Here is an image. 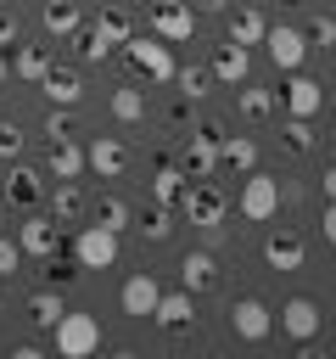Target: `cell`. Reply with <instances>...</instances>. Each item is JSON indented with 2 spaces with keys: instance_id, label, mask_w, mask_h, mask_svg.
<instances>
[{
  "instance_id": "6da1fadb",
  "label": "cell",
  "mask_w": 336,
  "mask_h": 359,
  "mask_svg": "<svg viewBox=\"0 0 336 359\" xmlns=\"http://www.w3.org/2000/svg\"><path fill=\"white\" fill-rule=\"evenodd\" d=\"M174 208H179L190 224H202V230H218L224 213H230V202H224V191H218L213 180H185V191H179Z\"/></svg>"
},
{
  "instance_id": "7a4b0ae2",
  "label": "cell",
  "mask_w": 336,
  "mask_h": 359,
  "mask_svg": "<svg viewBox=\"0 0 336 359\" xmlns=\"http://www.w3.org/2000/svg\"><path fill=\"white\" fill-rule=\"evenodd\" d=\"M50 331H56V353H62V359H90V353L101 348V320H95V314L62 309V320H56Z\"/></svg>"
},
{
  "instance_id": "3957f363",
  "label": "cell",
  "mask_w": 336,
  "mask_h": 359,
  "mask_svg": "<svg viewBox=\"0 0 336 359\" xmlns=\"http://www.w3.org/2000/svg\"><path fill=\"white\" fill-rule=\"evenodd\" d=\"M123 56H129V67H134V73H146L151 84H174V50H168L162 39L129 34V39H123Z\"/></svg>"
},
{
  "instance_id": "277c9868",
  "label": "cell",
  "mask_w": 336,
  "mask_h": 359,
  "mask_svg": "<svg viewBox=\"0 0 336 359\" xmlns=\"http://www.w3.org/2000/svg\"><path fill=\"white\" fill-rule=\"evenodd\" d=\"M146 22H151V34L162 45H190V34H196V11L185 0H151Z\"/></svg>"
},
{
  "instance_id": "5b68a950",
  "label": "cell",
  "mask_w": 336,
  "mask_h": 359,
  "mask_svg": "<svg viewBox=\"0 0 336 359\" xmlns=\"http://www.w3.org/2000/svg\"><path fill=\"white\" fill-rule=\"evenodd\" d=\"M241 219H252V224H269L274 213H280V180L274 174H263V168H252L246 174V185H241Z\"/></svg>"
},
{
  "instance_id": "8992f818",
  "label": "cell",
  "mask_w": 336,
  "mask_h": 359,
  "mask_svg": "<svg viewBox=\"0 0 336 359\" xmlns=\"http://www.w3.org/2000/svg\"><path fill=\"white\" fill-rule=\"evenodd\" d=\"M73 258H78V269H112L118 264V230L112 224H84L78 236H73Z\"/></svg>"
},
{
  "instance_id": "52a82bcc",
  "label": "cell",
  "mask_w": 336,
  "mask_h": 359,
  "mask_svg": "<svg viewBox=\"0 0 336 359\" xmlns=\"http://www.w3.org/2000/svg\"><path fill=\"white\" fill-rule=\"evenodd\" d=\"M17 247H22V258L56 264V252H62V224H56L50 213H28V219L17 224Z\"/></svg>"
},
{
  "instance_id": "ba28073f",
  "label": "cell",
  "mask_w": 336,
  "mask_h": 359,
  "mask_svg": "<svg viewBox=\"0 0 336 359\" xmlns=\"http://www.w3.org/2000/svg\"><path fill=\"white\" fill-rule=\"evenodd\" d=\"M218 123H202V129H190V140H185V174L190 180H213L218 174Z\"/></svg>"
},
{
  "instance_id": "9c48e42d",
  "label": "cell",
  "mask_w": 336,
  "mask_h": 359,
  "mask_svg": "<svg viewBox=\"0 0 336 359\" xmlns=\"http://www.w3.org/2000/svg\"><path fill=\"white\" fill-rule=\"evenodd\" d=\"M280 331H286L291 342H314V337L325 331L319 303H314V297H286V303H280Z\"/></svg>"
},
{
  "instance_id": "30bf717a",
  "label": "cell",
  "mask_w": 336,
  "mask_h": 359,
  "mask_svg": "<svg viewBox=\"0 0 336 359\" xmlns=\"http://www.w3.org/2000/svg\"><path fill=\"white\" fill-rule=\"evenodd\" d=\"M263 45H269V62H274L280 73H297L302 56H308V34H302V28H269Z\"/></svg>"
},
{
  "instance_id": "8fae6325",
  "label": "cell",
  "mask_w": 336,
  "mask_h": 359,
  "mask_svg": "<svg viewBox=\"0 0 336 359\" xmlns=\"http://www.w3.org/2000/svg\"><path fill=\"white\" fill-rule=\"evenodd\" d=\"M84 168H95L101 180H118V174L129 168V151H123V140H118V135H95V140L84 146Z\"/></svg>"
},
{
  "instance_id": "7c38bea8",
  "label": "cell",
  "mask_w": 336,
  "mask_h": 359,
  "mask_svg": "<svg viewBox=\"0 0 336 359\" xmlns=\"http://www.w3.org/2000/svg\"><path fill=\"white\" fill-rule=\"evenodd\" d=\"M230 331H235L241 342H263V337L274 331V314H269L258 297H241V303L230 309Z\"/></svg>"
},
{
  "instance_id": "4fadbf2b",
  "label": "cell",
  "mask_w": 336,
  "mask_h": 359,
  "mask_svg": "<svg viewBox=\"0 0 336 359\" xmlns=\"http://www.w3.org/2000/svg\"><path fill=\"white\" fill-rule=\"evenodd\" d=\"M151 320L162 325V331H185V325H196V292H162L157 297V309H151Z\"/></svg>"
},
{
  "instance_id": "5bb4252c",
  "label": "cell",
  "mask_w": 336,
  "mask_h": 359,
  "mask_svg": "<svg viewBox=\"0 0 336 359\" xmlns=\"http://www.w3.org/2000/svg\"><path fill=\"white\" fill-rule=\"evenodd\" d=\"M157 297H162V286L151 280V269H140V275H129V280H123V292H118V303H123V314H134V320H146V314L157 309Z\"/></svg>"
},
{
  "instance_id": "9a60e30c",
  "label": "cell",
  "mask_w": 336,
  "mask_h": 359,
  "mask_svg": "<svg viewBox=\"0 0 336 359\" xmlns=\"http://www.w3.org/2000/svg\"><path fill=\"white\" fill-rule=\"evenodd\" d=\"M286 118H314L319 107H325V84H314V79H302V73H291V84H286Z\"/></svg>"
},
{
  "instance_id": "2e32d148",
  "label": "cell",
  "mask_w": 336,
  "mask_h": 359,
  "mask_svg": "<svg viewBox=\"0 0 336 359\" xmlns=\"http://www.w3.org/2000/svg\"><path fill=\"white\" fill-rule=\"evenodd\" d=\"M207 73H213L218 84H246V73H252V56H246V45H235V39H230V45H218Z\"/></svg>"
},
{
  "instance_id": "e0dca14e",
  "label": "cell",
  "mask_w": 336,
  "mask_h": 359,
  "mask_svg": "<svg viewBox=\"0 0 336 359\" xmlns=\"http://www.w3.org/2000/svg\"><path fill=\"white\" fill-rule=\"evenodd\" d=\"M39 90L50 95V107H78V95H84V79H78V67H56V62H50V73L39 79Z\"/></svg>"
},
{
  "instance_id": "ac0fdd59",
  "label": "cell",
  "mask_w": 336,
  "mask_h": 359,
  "mask_svg": "<svg viewBox=\"0 0 336 359\" xmlns=\"http://www.w3.org/2000/svg\"><path fill=\"white\" fill-rule=\"evenodd\" d=\"M263 258H269L274 269H302V258H308V241H302L297 230H274V236L263 241Z\"/></svg>"
},
{
  "instance_id": "d6986e66",
  "label": "cell",
  "mask_w": 336,
  "mask_h": 359,
  "mask_svg": "<svg viewBox=\"0 0 336 359\" xmlns=\"http://www.w3.org/2000/svg\"><path fill=\"white\" fill-rule=\"evenodd\" d=\"M179 286H185V292L218 286V258H213V252H185V258H179Z\"/></svg>"
},
{
  "instance_id": "ffe728a7",
  "label": "cell",
  "mask_w": 336,
  "mask_h": 359,
  "mask_svg": "<svg viewBox=\"0 0 336 359\" xmlns=\"http://www.w3.org/2000/svg\"><path fill=\"white\" fill-rule=\"evenodd\" d=\"M218 168L252 174V168H258V140H246V135H218Z\"/></svg>"
},
{
  "instance_id": "44dd1931",
  "label": "cell",
  "mask_w": 336,
  "mask_h": 359,
  "mask_svg": "<svg viewBox=\"0 0 336 359\" xmlns=\"http://www.w3.org/2000/svg\"><path fill=\"white\" fill-rule=\"evenodd\" d=\"M50 62H56V56H50L45 45H17V50H11V79H28V84H39V79L50 73Z\"/></svg>"
},
{
  "instance_id": "7402d4cb",
  "label": "cell",
  "mask_w": 336,
  "mask_h": 359,
  "mask_svg": "<svg viewBox=\"0 0 336 359\" xmlns=\"http://www.w3.org/2000/svg\"><path fill=\"white\" fill-rule=\"evenodd\" d=\"M90 28H95V34H101V39H106V45H112V50H118V45H123V39H129V34H134V17H129V11H123V6H101V11H95V22H90Z\"/></svg>"
},
{
  "instance_id": "603a6c76",
  "label": "cell",
  "mask_w": 336,
  "mask_h": 359,
  "mask_svg": "<svg viewBox=\"0 0 336 359\" xmlns=\"http://www.w3.org/2000/svg\"><path fill=\"white\" fill-rule=\"evenodd\" d=\"M263 34H269V22H263L258 6H235L230 11V39L235 45H263Z\"/></svg>"
},
{
  "instance_id": "cb8c5ba5",
  "label": "cell",
  "mask_w": 336,
  "mask_h": 359,
  "mask_svg": "<svg viewBox=\"0 0 336 359\" xmlns=\"http://www.w3.org/2000/svg\"><path fill=\"white\" fill-rule=\"evenodd\" d=\"M235 112L252 118V123H263V118L280 112V95H274V90H252V84H241V90H235Z\"/></svg>"
},
{
  "instance_id": "d4e9b609",
  "label": "cell",
  "mask_w": 336,
  "mask_h": 359,
  "mask_svg": "<svg viewBox=\"0 0 336 359\" xmlns=\"http://www.w3.org/2000/svg\"><path fill=\"white\" fill-rule=\"evenodd\" d=\"M11 208H34L39 196H45V180L34 174V168H11V180H6V191H0Z\"/></svg>"
},
{
  "instance_id": "484cf974",
  "label": "cell",
  "mask_w": 336,
  "mask_h": 359,
  "mask_svg": "<svg viewBox=\"0 0 336 359\" xmlns=\"http://www.w3.org/2000/svg\"><path fill=\"white\" fill-rule=\"evenodd\" d=\"M39 22H45V34L73 39V28H78L84 17H78V6H73V0H45V6H39Z\"/></svg>"
},
{
  "instance_id": "4316f807",
  "label": "cell",
  "mask_w": 336,
  "mask_h": 359,
  "mask_svg": "<svg viewBox=\"0 0 336 359\" xmlns=\"http://www.w3.org/2000/svg\"><path fill=\"white\" fill-rule=\"evenodd\" d=\"M84 213V191H78V180H56V196H50V219L56 224H73Z\"/></svg>"
},
{
  "instance_id": "83f0119b",
  "label": "cell",
  "mask_w": 336,
  "mask_h": 359,
  "mask_svg": "<svg viewBox=\"0 0 336 359\" xmlns=\"http://www.w3.org/2000/svg\"><path fill=\"white\" fill-rule=\"evenodd\" d=\"M50 174L56 180H78L84 174V151L73 140H50Z\"/></svg>"
},
{
  "instance_id": "f1b7e54d",
  "label": "cell",
  "mask_w": 336,
  "mask_h": 359,
  "mask_svg": "<svg viewBox=\"0 0 336 359\" xmlns=\"http://www.w3.org/2000/svg\"><path fill=\"white\" fill-rule=\"evenodd\" d=\"M185 180H190V174H179V168H174V163H162V168H157V174H151V196H157V202H168V208H174V202H179V191H185Z\"/></svg>"
},
{
  "instance_id": "f546056e",
  "label": "cell",
  "mask_w": 336,
  "mask_h": 359,
  "mask_svg": "<svg viewBox=\"0 0 336 359\" xmlns=\"http://www.w3.org/2000/svg\"><path fill=\"white\" fill-rule=\"evenodd\" d=\"M112 118H118V123H140V118H146V95L129 90V84L112 90Z\"/></svg>"
},
{
  "instance_id": "4dcf8cb0",
  "label": "cell",
  "mask_w": 336,
  "mask_h": 359,
  "mask_svg": "<svg viewBox=\"0 0 336 359\" xmlns=\"http://www.w3.org/2000/svg\"><path fill=\"white\" fill-rule=\"evenodd\" d=\"M73 45H78V62H106V56H112V45H106L95 28H84V22L73 28Z\"/></svg>"
},
{
  "instance_id": "1f68e13d",
  "label": "cell",
  "mask_w": 336,
  "mask_h": 359,
  "mask_svg": "<svg viewBox=\"0 0 336 359\" xmlns=\"http://www.w3.org/2000/svg\"><path fill=\"white\" fill-rule=\"evenodd\" d=\"M95 219H101V224H112V230H123V224L134 219V208H129L123 196H112V191H106V196H95Z\"/></svg>"
},
{
  "instance_id": "d6a6232c",
  "label": "cell",
  "mask_w": 336,
  "mask_h": 359,
  "mask_svg": "<svg viewBox=\"0 0 336 359\" xmlns=\"http://www.w3.org/2000/svg\"><path fill=\"white\" fill-rule=\"evenodd\" d=\"M28 320L50 331V325L62 320V297H56V292H34V297H28Z\"/></svg>"
},
{
  "instance_id": "836d02e7",
  "label": "cell",
  "mask_w": 336,
  "mask_h": 359,
  "mask_svg": "<svg viewBox=\"0 0 336 359\" xmlns=\"http://www.w3.org/2000/svg\"><path fill=\"white\" fill-rule=\"evenodd\" d=\"M140 230H146L151 241H168V230H174V213H168V202H151V208L140 213Z\"/></svg>"
},
{
  "instance_id": "e575fe53",
  "label": "cell",
  "mask_w": 336,
  "mask_h": 359,
  "mask_svg": "<svg viewBox=\"0 0 336 359\" xmlns=\"http://www.w3.org/2000/svg\"><path fill=\"white\" fill-rule=\"evenodd\" d=\"M207 67H174V84H179V95L185 101H196V95H207Z\"/></svg>"
},
{
  "instance_id": "d590c367",
  "label": "cell",
  "mask_w": 336,
  "mask_h": 359,
  "mask_svg": "<svg viewBox=\"0 0 336 359\" xmlns=\"http://www.w3.org/2000/svg\"><path fill=\"white\" fill-rule=\"evenodd\" d=\"M280 135H286V146H291V151H314V129H308V118H286V123H280Z\"/></svg>"
},
{
  "instance_id": "8d00e7d4",
  "label": "cell",
  "mask_w": 336,
  "mask_h": 359,
  "mask_svg": "<svg viewBox=\"0 0 336 359\" xmlns=\"http://www.w3.org/2000/svg\"><path fill=\"white\" fill-rule=\"evenodd\" d=\"M45 135H50V140H73V112H67V107H50Z\"/></svg>"
},
{
  "instance_id": "74e56055",
  "label": "cell",
  "mask_w": 336,
  "mask_h": 359,
  "mask_svg": "<svg viewBox=\"0 0 336 359\" xmlns=\"http://www.w3.org/2000/svg\"><path fill=\"white\" fill-rule=\"evenodd\" d=\"M302 34H308V45H325V50H330V45H336V17H314Z\"/></svg>"
},
{
  "instance_id": "f35d334b",
  "label": "cell",
  "mask_w": 336,
  "mask_h": 359,
  "mask_svg": "<svg viewBox=\"0 0 336 359\" xmlns=\"http://www.w3.org/2000/svg\"><path fill=\"white\" fill-rule=\"evenodd\" d=\"M17 269H22V247H17L11 236H0V280H6V275H17Z\"/></svg>"
},
{
  "instance_id": "ab89813d",
  "label": "cell",
  "mask_w": 336,
  "mask_h": 359,
  "mask_svg": "<svg viewBox=\"0 0 336 359\" xmlns=\"http://www.w3.org/2000/svg\"><path fill=\"white\" fill-rule=\"evenodd\" d=\"M17 151H22V129L0 118V157H17Z\"/></svg>"
},
{
  "instance_id": "60d3db41",
  "label": "cell",
  "mask_w": 336,
  "mask_h": 359,
  "mask_svg": "<svg viewBox=\"0 0 336 359\" xmlns=\"http://www.w3.org/2000/svg\"><path fill=\"white\" fill-rule=\"evenodd\" d=\"M319 236L336 247V202H325V219H319Z\"/></svg>"
},
{
  "instance_id": "b9f144b4",
  "label": "cell",
  "mask_w": 336,
  "mask_h": 359,
  "mask_svg": "<svg viewBox=\"0 0 336 359\" xmlns=\"http://www.w3.org/2000/svg\"><path fill=\"white\" fill-rule=\"evenodd\" d=\"M0 45H17V17L0 11Z\"/></svg>"
},
{
  "instance_id": "7bdbcfd3",
  "label": "cell",
  "mask_w": 336,
  "mask_h": 359,
  "mask_svg": "<svg viewBox=\"0 0 336 359\" xmlns=\"http://www.w3.org/2000/svg\"><path fill=\"white\" fill-rule=\"evenodd\" d=\"M190 11H230V0H190Z\"/></svg>"
},
{
  "instance_id": "ee69618b",
  "label": "cell",
  "mask_w": 336,
  "mask_h": 359,
  "mask_svg": "<svg viewBox=\"0 0 336 359\" xmlns=\"http://www.w3.org/2000/svg\"><path fill=\"white\" fill-rule=\"evenodd\" d=\"M325 202H336V163L325 168Z\"/></svg>"
},
{
  "instance_id": "f6af8a7d",
  "label": "cell",
  "mask_w": 336,
  "mask_h": 359,
  "mask_svg": "<svg viewBox=\"0 0 336 359\" xmlns=\"http://www.w3.org/2000/svg\"><path fill=\"white\" fill-rule=\"evenodd\" d=\"M6 79H11V56L0 50V84H6Z\"/></svg>"
},
{
  "instance_id": "bcb514c9",
  "label": "cell",
  "mask_w": 336,
  "mask_h": 359,
  "mask_svg": "<svg viewBox=\"0 0 336 359\" xmlns=\"http://www.w3.org/2000/svg\"><path fill=\"white\" fill-rule=\"evenodd\" d=\"M230 6H258V0H230Z\"/></svg>"
}]
</instances>
